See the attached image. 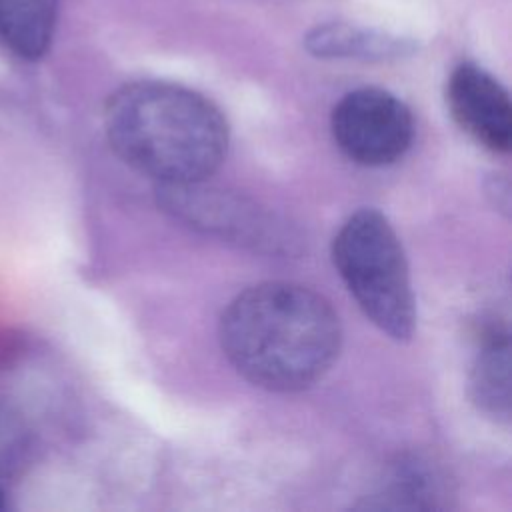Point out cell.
<instances>
[{
  "label": "cell",
  "instance_id": "1",
  "mask_svg": "<svg viewBox=\"0 0 512 512\" xmlns=\"http://www.w3.org/2000/svg\"><path fill=\"white\" fill-rule=\"evenodd\" d=\"M218 340L226 360L250 384L270 392H300L336 362L342 326L322 294L296 282L272 280L228 302Z\"/></svg>",
  "mask_w": 512,
  "mask_h": 512
},
{
  "label": "cell",
  "instance_id": "2",
  "mask_svg": "<svg viewBox=\"0 0 512 512\" xmlns=\"http://www.w3.org/2000/svg\"><path fill=\"white\" fill-rule=\"evenodd\" d=\"M110 148L156 184L206 180L226 158L230 130L206 96L172 82L138 80L106 102Z\"/></svg>",
  "mask_w": 512,
  "mask_h": 512
},
{
  "label": "cell",
  "instance_id": "3",
  "mask_svg": "<svg viewBox=\"0 0 512 512\" xmlns=\"http://www.w3.org/2000/svg\"><path fill=\"white\" fill-rule=\"evenodd\" d=\"M332 262L364 316L392 340H410L416 306L404 248L384 214L354 212L332 240Z\"/></svg>",
  "mask_w": 512,
  "mask_h": 512
},
{
  "label": "cell",
  "instance_id": "4",
  "mask_svg": "<svg viewBox=\"0 0 512 512\" xmlns=\"http://www.w3.org/2000/svg\"><path fill=\"white\" fill-rule=\"evenodd\" d=\"M156 200L166 214L204 234L266 254L298 252V236L282 218L206 180L156 184Z\"/></svg>",
  "mask_w": 512,
  "mask_h": 512
},
{
  "label": "cell",
  "instance_id": "5",
  "mask_svg": "<svg viewBox=\"0 0 512 512\" xmlns=\"http://www.w3.org/2000/svg\"><path fill=\"white\" fill-rule=\"evenodd\" d=\"M338 150L360 166L398 162L414 140L412 110L384 88L364 86L346 92L330 114Z\"/></svg>",
  "mask_w": 512,
  "mask_h": 512
},
{
  "label": "cell",
  "instance_id": "6",
  "mask_svg": "<svg viewBox=\"0 0 512 512\" xmlns=\"http://www.w3.org/2000/svg\"><path fill=\"white\" fill-rule=\"evenodd\" d=\"M454 122L480 146L496 154L512 148V104L506 88L474 62L458 64L446 84Z\"/></svg>",
  "mask_w": 512,
  "mask_h": 512
},
{
  "label": "cell",
  "instance_id": "7",
  "mask_svg": "<svg viewBox=\"0 0 512 512\" xmlns=\"http://www.w3.org/2000/svg\"><path fill=\"white\" fill-rule=\"evenodd\" d=\"M304 48L322 60L396 62L410 58L418 44L412 38L352 22H324L308 30Z\"/></svg>",
  "mask_w": 512,
  "mask_h": 512
},
{
  "label": "cell",
  "instance_id": "8",
  "mask_svg": "<svg viewBox=\"0 0 512 512\" xmlns=\"http://www.w3.org/2000/svg\"><path fill=\"white\" fill-rule=\"evenodd\" d=\"M470 396L486 416L498 422L510 420V338L504 328H490L482 336L470 370Z\"/></svg>",
  "mask_w": 512,
  "mask_h": 512
},
{
  "label": "cell",
  "instance_id": "9",
  "mask_svg": "<svg viewBox=\"0 0 512 512\" xmlns=\"http://www.w3.org/2000/svg\"><path fill=\"white\" fill-rule=\"evenodd\" d=\"M60 0H0V42L22 60H40L52 44Z\"/></svg>",
  "mask_w": 512,
  "mask_h": 512
}]
</instances>
